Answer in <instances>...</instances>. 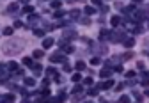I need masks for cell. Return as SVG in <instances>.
I'll return each instance as SVG.
<instances>
[{"instance_id":"cell-1","label":"cell","mask_w":149,"mask_h":103,"mask_svg":"<svg viewBox=\"0 0 149 103\" xmlns=\"http://www.w3.org/2000/svg\"><path fill=\"white\" fill-rule=\"evenodd\" d=\"M50 61L51 62H68V59H66L62 53H53V55L50 57Z\"/></svg>"},{"instance_id":"cell-2","label":"cell","mask_w":149,"mask_h":103,"mask_svg":"<svg viewBox=\"0 0 149 103\" xmlns=\"http://www.w3.org/2000/svg\"><path fill=\"white\" fill-rule=\"evenodd\" d=\"M46 75H50V77H53L55 80H59V71H57L55 68H48V69H46Z\"/></svg>"},{"instance_id":"cell-3","label":"cell","mask_w":149,"mask_h":103,"mask_svg":"<svg viewBox=\"0 0 149 103\" xmlns=\"http://www.w3.org/2000/svg\"><path fill=\"white\" fill-rule=\"evenodd\" d=\"M110 36H112V32H110V30H105V28H103V30L99 32V39H103V41H105V39H110Z\"/></svg>"},{"instance_id":"cell-4","label":"cell","mask_w":149,"mask_h":103,"mask_svg":"<svg viewBox=\"0 0 149 103\" xmlns=\"http://www.w3.org/2000/svg\"><path fill=\"white\" fill-rule=\"evenodd\" d=\"M53 39H51V38H46V39H44L43 41V48H50V46H53Z\"/></svg>"},{"instance_id":"cell-5","label":"cell","mask_w":149,"mask_h":103,"mask_svg":"<svg viewBox=\"0 0 149 103\" xmlns=\"http://www.w3.org/2000/svg\"><path fill=\"white\" fill-rule=\"evenodd\" d=\"M99 77H101V78H108V77H112V71H110L108 68H105V69H101Z\"/></svg>"},{"instance_id":"cell-6","label":"cell","mask_w":149,"mask_h":103,"mask_svg":"<svg viewBox=\"0 0 149 103\" xmlns=\"http://www.w3.org/2000/svg\"><path fill=\"white\" fill-rule=\"evenodd\" d=\"M32 71L36 73V75H41V71H43V66H41V64H34V66H32Z\"/></svg>"},{"instance_id":"cell-7","label":"cell","mask_w":149,"mask_h":103,"mask_svg":"<svg viewBox=\"0 0 149 103\" xmlns=\"http://www.w3.org/2000/svg\"><path fill=\"white\" fill-rule=\"evenodd\" d=\"M110 23H112V27H117L119 23H121V18H119V16H112Z\"/></svg>"},{"instance_id":"cell-8","label":"cell","mask_w":149,"mask_h":103,"mask_svg":"<svg viewBox=\"0 0 149 103\" xmlns=\"http://www.w3.org/2000/svg\"><path fill=\"white\" fill-rule=\"evenodd\" d=\"M112 85H114V80H110V78H108V80H107V82H105V84H103V85H99V87H101V89H110V87H112Z\"/></svg>"},{"instance_id":"cell-9","label":"cell","mask_w":149,"mask_h":103,"mask_svg":"<svg viewBox=\"0 0 149 103\" xmlns=\"http://www.w3.org/2000/svg\"><path fill=\"white\" fill-rule=\"evenodd\" d=\"M23 64L28 66V68H32V66H34V61H32L30 57H23Z\"/></svg>"},{"instance_id":"cell-10","label":"cell","mask_w":149,"mask_h":103,"mask_svg":"<svg viewBox=\"0 0 149 103\" xmlns=\"http://www.w3.org/2000/svg\"><path fill=\"white\" fill-rule=\"evenodd\" d=\"M74 68H76V71H84V69H85V62L78 61L76 64H74Z\"/></svg>"},{"instance_id":"cell-11","label":"cell","mask_w":149,"mask_h":103,"mask_svg":"<svg viewBox=\"0 0 149 103\" xmlns=\"http://www.w3.org/2000/svg\"><path fill=\"white\" fill-rule=\"evenodd\" d=\"M101 89V87H92V89H89V96H98V91Z\"/></svg>"},{"instance_id":"cell-12","label":"cell","mask_w":149,"mask_h":103,"mask_svg":"<svg viewBox=\"0 0 149 103\" xmlns=\"http://www.w3.org/2000/svg\"><path fill=\"white\" fill-rule=\"evenodd\" d=\"M4 101H5V103H12V101H14V94H5V96H4Z\"/></svg>"},{"instance_id":"cell-13","label":"cell","mask_w":149,"mask_h":103,"mask_svg":"<svg viewBox=\"0 0 149 103\" xmlns=\"http://www.w3.org/2000/svg\"><path fill=\"white\" fill-rule=\"evenodd\" d=\"M4 34H5V36H12V34H14V28H12V27H5V28H4Z\"/></svg>"},{"instance_id":"cell-14","label":"cell","mask_w":149,"mask_h":103,"mask_svg":"<svg viewBox=\"0 0 149 103\" xmlns=\"http://www.w3.org/2000/svg\"><path fill=\"white\" fill-rule=\"evenodd\" d=\"M133 45H135V39H124V46H128V48H131Z\"/></svg>"},{"instance_id":"cell-15","label":"cell","mask_w":149,"mask_h":103,"mask_svg":"<svg viewBox=\"0 0 149 103\" xmlns=\"http://www.w3.org/2000/svg\"><path fill=\"white\" fill-rule=\"evenodd\" d=\"M34 36H36V38H43V36H44V30H41V28H36V30H34Z\"/></svg>"},{"instance_id":"cell-16","label":"cell","mask_w":149,"mask_h":103,"mask_svg":"<svg viewBox=\"0 0 149 103\" xmlns=\"http://www.w3.org/2000/svg\"><path fill=\"white\" fill-rule=\"evenodd\" d=\"M74 36H76V32H74V30H66V32H64V38H74Z\"/></svg>"},{"instance_id":"cell-17","label":"cell","mask_w":149,"mask_h":103,"mask_svg":"<svg viewBox=\"0 0 149 103\" xmlns=\"http://www.w3.org/2000/svg\"><path fill=\"white\" fill-rule=\"evenodd\" d=\"M7 11H9V13H14V11H18V4H16V2H12V4L9 5V9H7Z\"/></svg>"},{"instance_id":"cell-18","label":"cell","mask_w":149,"mask_h":103,"mask_svg":"<svg viewBox=\"0 0 149 103\" xmlns=\"http://www.w3.org/2000/svg\"><path fill=\"white\" fill-rule=\"evenodd\" d=\"M44 53H43V50H34V59H41Z\"/></svg>"},{"instance_id":"cell-19","label":"cell","mask_w":149,"mask_h":103,"mask_svg":"<svg viewBox=\"0 0 149 103\" xmlns=\"http://www.w3.org/2000/svg\"><path fill=\"white\" fill-rule=\"evenodd\" d=\"M36 84V80L34 78H25V85H28V87H32Z\"/></svg>"},{"instance_id":"cell-20","label":"cell","mask_w":149,"mask_h":103,"mask_svg":"<svg viewBox=\"0 0 149 103\" xmlns=\"http://www.w3.org/2000/svg\"><path fill=\"white\" fill-rule=\"evenodd\" d=\"M32 11H34V7H32V5H28V4L23 5V13H32Z\"/></svg>"},{"instance_id":"cell-21","label":"cell","mask_w":149,"mask_h":103,"mask_svg":"<svg viewBox=\"0 0 149 103\" xmlns=\"http://www.w3.org/2000/svg\"><path fill=\"white\" fill-rule=\"evenodd\" d=\"M85 13H87V14H94V13H96V9H94L92 5H87V7H85Z\"/></svg>"},{"instance_id":"cell-22","label":"cell","mask_w":149,"mask_h":103,"mask_svg":"<svg viewBox=\"0 0 149 103\" xmlns=\"http://www.w3.org/2000/svg\"><path fill=\"white\" fill-rule=\"evenodd\" d=\"M69 16H71V18H78V16H80V11H78V9L71 11V13H69Z\"/></svg>"},{"instance_id":"cell-23","label":"cell","mask_w":149,"mask_h":103,"mask_svg":"<svg viewBox=\"0 0 149 103\" xmlns=\"http://www.w3.org/2000/svg\"><path fill=\"white\" fill-rule=\"evenodd\" d=\"M99 62H101V61H99V57H92V59H91V64H92V66H98Z\"/></svg>"},{"instance_id":"cell-24","label":"cell","mask_w":149,"mask_h":103,"mask_svg":"<svg viewBox=\"0 0 149 103\" xmlns=\"http://www.w3.org/2000/svg\"><path fill=\"white\" fill-rule=\"evenodd\" d=\"M28 20H30V23H36V21L39 20V16H37V14H30V18H28Z\"/></svg>"},{"instance_id":"cell-25","label":"cell","mask_w":149,"mask_h":103,"mask_svg":"<svg viewBox=\"0 0 149 103\" xmlns=\"http://www.w3.org/2000/svg\"><path fill=\"white\" fill-rule=\"evenodd\" d=\"M119 103H130V98L128 96H121L119 98Z\"/></svg>"},{"instance_id":"cell-26","label":"cell","mask_w":149,"mask_h":103,"mask_svg":"<svg viewBox=\"0 0 149 103\" xmlns=\"http://www.w3.org/2000/svg\"><path fill=\"white\" fill-rule=\"evenodd\" d=\"M73 92H74V94L82 92V85H74V87H73Z\"/></svg>"},{"instance_id":"cell-27","label":"cell","mask_w":149,"mask_h":103,"mask_svg":"<svg viewBox=\"0 0 149 103\" xmlns=\"http://www.w3.org/2000/svg\"><path fill=\"white\" fill-rule=\"evenodd\" d=\"M50 5H51V7H53V9H59V7H61V5H62V2H51Z\"/></svg>"},{"instance_id":"cell-28","label":"cell","mask_w":149,"mask_h":103,"mask_svg":"<svg viewBox=\"0 0 149 103\" xmlns=\"http://www.w3.org/2000/svg\"><path fill=\"white\" fill-rule=\"evenodd\" d=\"M80 23H82V25H89V23H91V20H89V18H82Z\"/></svg>"},{"instance_id":"cell-29","label":"cell","mask_w":149,"mask_h":103,"mask_svg":"<svg viewBox=\"0 0 149 103\" xmlns=\"http://www.w3.org/2000/svg\"><path fill=\"white\" fill-rule=\"evenodd\" d=\"M16 68H18L16 62H9V66H7V69H16Z\"/></svg>"},{"instance_id":"cell-30","label":"cell","mask_w":149,"mask_h":103,"mask_svg":"<svg viewBox=\"0 0 149 103\" xmlns=\"http://www.w3.org/2000/svg\"><path fill=\"white\" fill-rule=\"evenodd\" d=\"M71 80H73V82H78V80H80V73H74V75L71 77Z\"/></svg>"},{"instance_id":"cell-31","label":"cell","mask_w":149,"mask_h":103,"mask_svg":"<svg viewBox=\"0 0 149 103\" xmlns=\"http://www.w3.org/2000/svg\"><path fill=\"white\" fill-rule=\"evenodd\" d=\"M84 84H85V85H91V84H92V78H91V77H87V78L84 80Z\"/></svg>"},{"instance_id":"cell-32","label":"cell","mask_w":149,"mask_h":103,"mask_svg":"<svg viewBox=\"0 0 149 103\" xmlns=\"http://www.w3.org/2000/svg\"><path fill=\"white\" fill-rule=\"evenodd\" d=\"M133 77H135V71H128L126 73V78H133Z\"/></svg>"},{"instance_id":"cell-33","label":"cell","mask_w":149,"mask_h":103,"mask_svg":"<svg viewBox=\"0 0 149 103\" xmlns=\"http://www.w3.org/2000/svg\"><path fill=\"white\" fill-rule=\"evenodd\" d=\"M133 34H142V27H135V30H133Z\"/></svg>"},{"instance_id":"cell-34","label":"cell","mask_w":149,"mask_h":103,"mask_svg":"<svg viewBox=\"0 0 149 103\" xmlns=\"http://www.w3.org/2000/svg\"><path fill=\"white\" fill-rule=\"evenodd\" d=\"M62 69H64V71H66V73H68V71H71V66H69V64H66V62H64V68H62Z\"/></svg>"},{"instance_id":"cell-35","label":"cell","mask_w":149,"mask_h":103,"mask_svg":"<svg viewBox=\"0 0 149 103\" xmlns=\"http://www.w3.org/2000/svg\"><path fill=\"white\" fill-rule=\"evenodd\" d=\"M133 96H135V98H137V100H138V101H140V100H142V96H140V94H138V92H137V91H133Z\"/></svg>"},{"instance_id":"cell-36","label":"cell","mask_w":149,"mask_h":103,"mask_svg":"<svg viewBox=\"0 0 149 103\" xmlns=\"http://www.w3.org/2000/svg\"><path fill=\"white\" fill-rule=\"evenodd\" d=\"M20 92L23 94V96H28V91H27V89H20Z\"/></svg>"},{"instance_id":"cell-37","label":"cell","mask_w":149,"mask_h":103,"mask_svg":"<svg viewBox=\"0 0 149 103\" xmlns=\"http://www.w3.org/2000/svg\"><path fill=\"white\" fill-rule=\"evenodd\" d=\"M61 16H64V13H62V11H59V13H55V18H61Z\"/></svg>"},{"instance_id":"cell-38","label":"cell","mask_w":149,"mask_h":103,"mask_svg":"<svg viewBox=\"0 0 149 103\" xmlns=\"http://www.w3.org/2000/svg\"><path fill=\"white\" fill-rule=\"evenodd\" d=\"M137 68L138 69H144V62H137Z\"/></svg>"},{"instance_id":"cell-39","label":"cell","mask_w":149,"mask_h":103,"mask_svg":"<svg viewBox=\"0 0 149 103\" xmlns=\"http://www.w3.org/2000/svg\"><path fill=\"white\" fill-rule=\"evenodd\" d=\"M123 59H124V61H126V59H131V53H124V55H123Z\"/></svg>"},{"instance_id":"cell-40","label":"cell","mask_w":149,"mask_h":103,"mask_svg":"<svg viewBox=\"0 0 149 103\" xmlns=\"http://www.w3.org/2000/svg\"><path fill=\"white\" fill-rule=\"evenodd\" d=\"M21 103H30V101H28V100H23V101H21Z\"/></svg>"},{"instance_id":"cell-41","label":"cell","mask_w":149,"mask_h":103,"mask_svg":"<svg viewBox=\"0 0 149 103\" xmlns=\"http://www.w3.org/2000/svg\"><path fill=\"white\" fill-rule=\"evenodd\" d=\"M146 96H149V89H147V91H146Z\"/></svg>"},{"instance_id":"cell-42","label":"cell","mask_w":149,"mask_h":103,"mask_svg":"<svg viewBox=\"0 0 149 103\" xmlns=\"http://www.w3.org/2000/svg\"><path fill=\"white\" fill-rule=\"evenodd\" d=\"M85 103H92V101H85Z\"/></svg>"}]
</instances>
